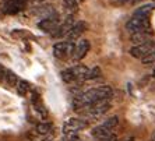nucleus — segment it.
<instances>
[{
  "instance_id": "obj_5",
  "label": "nucleus",
  "mask_w": 155,
  "mask_h": 141,
  "mask_svg": "<svg viewBox=\"0 0 155 141\" xmlns=\"http://www.w3.org/2000/svg\"><path fill=\"white\" fill-rule=\"evenodd\" d=\"M87 126H88V123H87L85 120L78 119V117H70V119L66 120L64 126H63V133L66 136L71 137L76 133H78L80 130H84Z\"/></svg>"
},
{
  "instance_id": "obj_16",
  "label": "nucleus",
  "mask_w": 155,
  "mask_h": 141,
  "mask_svg": "<svg viewBox=\"0 0 155 141\" xmlns=\"http://www.w3.org/2000/svg\"><path fill=\"white\" fill-rule=\"evenodd\" d=\"M3 81L7 87H17L18 84V77L15 76V73H13L11 70H6L3 77Z\"/></svg>"
},
{
  "instance_id": "obj_7",
  "label": "nucleus",
  "mask_w": 155,
  "mask_h": 141,
  "mask_svg": "<svg viewBox=\"0 0 155 141\" xmlns=\"http://www.w3.org/2000/svg\"><path fill=\"white\" fill-rule=\"evenodd\" d=\"M154 51H155V42L154 41H150V42H147V44L133 46L129 51V53H130V56H133L134 59H140V60H143V59L147 57L148 54L151 53V52H154Z\"/></svg>"
},
{
  "instance_id": "obj_20",
  "label": "nucleus",
  "mask_w": 155,
  "mask_h": 141,
  "mask_svg": "<svg viewBox=\"0 0 155 141\" xmlns=\"http://www.w3.org/2000/svg\"><path fill=\"white\" fill-rule=\"evenodd\" d=\"M63 4L66 10L70 13V15H74V13L78 11V3L76 0H63Z\"/></svg>"
},
{
  "instance_id": "obj_14",
  "label": "nucleus",
  "mask_w": 155,
  "mask_h": 141,
  "mask_svg": "<svg viewBox=\"0 0 155 141\" xmlns=\"http://www.w3.org/2000/svg\"><path fill=\"white\" fill-rule=\"evenodd\" d=\"M130 41H131V42H133L136 46H137V45L147 44V42L152 41V31H148V32L131 34V35H130Z\"/></svg>"
},
{
  "instance_id": "obj_10",
  "label": "nucleus",
  "mask_w": 155,
  "mask_h": 141,
  "mask_svg": "<svg viewBox=\"0 0 155 141\" xmlns=\"http://www.w3.org/2000/svg\"><path fill=\"white\" fill-rule=\"evenodd\" d=\"M74 24H76V21H74V15L69 14L63 21L60 22V25L58 27V29H56L52 35H53L54 38H66L67 34H69L70 31H71V28L74 27Z\"/></svg>"
},
{
  "instance_id": "obj_17",
  "label": "nucleus",
  "mask_w": 155,
  "mask_h": 141,
  "mask_svg": "<svg viewBox=\"0 0 155 141\" xmlns=\"http://www.w3.org/2000/svg\"><path fill=\"white\" fill-rule=\"evenodd\" d=\"M35 130L38 134L41 136H48V134H51L53 131V124L52 123H48V122H41V123L36 124Z\"/></svg>"
},
{
  "instance_id": "obj_23",
  "label": "nucleus",
  "mask_w": 155,
  "mask_h": 141,
  "mask_svg": "<svg viewBox=\"0 0 155 141\" xmlns=\"http://www.w3.org/2000/svg\"><path fill=\"white\" fill-rule=\"evenodd\" d=\"M141 62L144 63V64H150V63H154L155 62V51L154 52H151V53L148 54L147 57H144Z\"/></svg>"
},
{
  "instance_id": "obj_3",
  "label": "nucleus",
  "mask_w": 155,
  "mask_h": 141,
  "mask_svg": "<svg viewBox=\"0 0 155 141\" xmlns=\"http://www.w3.org/2000/svg\"><path fill=\"white\" fill-rule=\"evenodd\" d=\"M110 109V103L109 101H101V102H95L91 105L84 106L83 109H80L78 112L85 117H101L102 115L108 112Z\"/></svg>"
},
{
  "instance_id": "obj_1",
  "label": "nucleus",
  "mask_w": 155,
  "mask_h": 141,
  "mask_svg": "<svg viewBox=\"0 0 155 141\" xmlns=\"http://www.w3.org/2000/svg\"><path fill=\"white\" fill-rule=\"evenodd\" d=\"M113 97V90L109 85H99V87L91 88V90L85 91L83 94H80L78 97L74 98L73 101V106L74 109L80 110L84 106L95 103V102H101V101H109Z\"/></svg>"
},
{
  "instance_id": "obj_8",
  "label": "nucleus",
  "mask_w": 155,
  "mask_h": 141,
  "mask_svg": "<svg viewBox=\"0 0 155 141\" xmlns=\"http://www.w3.org/2000/svg\"><path fill=\"white\" fill-rule=\"evenodd\" d=\"M59 25H60V17L58 14H53L48 18H43V20H41L38 22V28L49 34H53L58 29Z\"/></svg>"
},
{
  "instance_id": "obj_18",
  "label": "nucleus",
  "mask_w": 155,
  "mask_h": 141,
  "mask_svg": "<svg viewBox=\"0 0 155 141\" xmlns=\"http://www.w3.org/2000/svg\"><path fill=\"white\" fill-rule=\"evenodd\" d=\"M31 91V84L27 81V80H18L17 84V94L21 95V97H25Z\"/></svg>"
},
{
  "instance_id": "obj_6",
  "label": "nucleus",
  "mask_w": 155,
  "mask_h": 141,
  "mask_svg": "<svg viewBox=\"0 0 155 141\" xmlns=\"http://www.w3.org/2000/svg\"><path fill=\"white\" fill-rule=\"evenodd\" d=\"M73 51H74V42H58L53 46V54L56 59L60 60H66L69 56H73Z\"/></svg>"
},
{
  "instance_id": "obj_25",
  "label": "nucleus",
  "mask_w": 155,
  "mask_h": 141,
  "mask_svg": "<svg viewBox=\"0 0 155 141\" xmlns=\"http://www.w3.org/2000/svg\"><path fill=\"white\" fill-rule=\"evenodd\" d=\"M123 141H136V140H134V137H127V138H124Z\"/></svg>"
},
{
  "instance_id": "obj_28",
  "label": "nucleus",
  "mask_w": 155,
  "mask_h": 141,
  "mask_svg": "<svg viewBox=\"0 0 155 141\" xmlns=\"http://www.w3.org/2000/svg\"><path fill=\"white\" fill-rule=\"evenodd\" d=\"M152 76H154V77H155V69H154V71H152Z\"/></svg>"
},
{
  "instance_id": "obj_15",
  "label": "nucleus",
  "mask_w": 155,
  "mask_h": 141,
  "mask_svg": "<svg viewBox=\"0 0 155 141\" xmlns=\"http://www.w3.org/2000/svg\"><path fill=\"white\" fill-rule=\"evenodd\" d=\"M112 130H108V129H105L104 126H98L95 127L94 130H92V137L95 138L97 141H105V140H108L110 136H112Z\"/></svg>"
},
{
  "instance_id": "obj_12",
  "label": "nucleus",
  "mask_w": 155,
  "mask_h": 141,
  "mask_svg": "<svg viewBox=\"0 0 155 141\" xmlns=\"http://www.w3.org/2000/svg\"><path fill=\"white\" fill-rule=\"evenodd\" d=\"M91 44L88 39H81L74 45V51H73V59L74 60H81L83 57H85V54L90 52Z\"/></svg>"
},
{
  "instance_id": "obj_22",
  "label": "nucleus",
  "mask_w": 155,
  "mask_h": 141,
  "mask_svg": "<svg viewBox=\"0 0 155 141\" xmlns=\"http://www.w3.org/2000/svg\"><path fill=\"white\" fill-rule=\"evenodd\" d=\"M101 74H102L101 69L95 66L94 69H91L90 71H88V76H87V80H94V78H98V77H101Z\"/></svg>"
},
{
  "instance_id": "obj_27",
  "label": "nucleus",
  "mask_w": 155,
  "mask_h": 141,
  "mask_svg": "<svg viewBox=\"0 0 155 141\" xmlns=\"http://www.w3.org/2000/svg\"><path fill=\"white\" fill-rule=\"evenodd\" d=\"M76 2H77V3L80 4V3H81V2H83V0H76Z\"/></svg>"
},
{
  "instance_id": "obj_11",
  "label": "nucleus",
  "mask_w": 155,
  "mask_h": 141,
  "mask_svg": "<svg viewBox=\"0 0 155 141\" xmlns=\"http://www.w3.org/2000/svg\"><path fill=\"white\" fill-rule=\"evenodd\" d=\"M31 103H32L34 112L39 116L41 119H46L49 112H48L46 106L43 105V102H42V99H41L38 92H32V95H31Z\"/></svg>"
},
{
  "instance_id": "obj_30",
  "label": "nucleus",
  "mask_w": 155,
  "mask_h": 141,
  "mask_svg": "<svg viewBox=\"0 0 155 141\" xmlns=\"http://www.w3.org/2000/svg\"><path fill=\"white\" fill-rule=\"evenodd\" d=\"M154 141H155V137H154Z\"/></svg>"
},
{
  "instance_id": "obj_19",
  "label": "nucleus",
  "mask_w": 155,
  "mask_h": 141,
  "mask_svg": "<svg viewBox=\"0 0 155 141\" xmlns=\"http://www.w3.org/2000/svg\"><path fill=\"white\" fill-rule=\"evenodd\" d=\"M154 8L155 4H145V6H141L134 11V15H137V17H150V14H151V11Z\"/></svg>"
},
{
  "instance_id": "obj_21",
  "label": "nucleus",
  "mask_w": 155,
  "mask_h": 141,
  "mask_svg": "<svg viewBox=\"0 0 155 141\" xmlns=\"http://www.w3.org/2000/svg\"><path fill=\"white\" fill-rule=\"evenodd\" d=\"M117 124H119V117H117V116H112V117H109L102 126H104L105 129H108V130H113Z\"/></svg>"
},
{
  "instance_id": "obj_13",
  "label": "nucleus",
  "mask_w": 155,
  "mask_h": 141,
  "mask_svg": "<svg viewBox=\"0 0 155 141\" xmlns=\"http://www.w3.org/2000/svg\"><path fill=\"white\" fill-rule=\"evenodd\" d=\"M87 29V24L84 21H77L76 24H74V27L71 28V31H70L69 34H67V41L69 42H73V41H76L78 39L80 36L84 34V31Z\"/></svg>"
},
{
  "instance_id": "obj_9",
  "label": "nucleus",
  "mask_w": 155,
  "mask_h": 141,
  "mask_svg": "<svg viewBox=\"0 0 155 141\" xmlns=\"http://www.w3.org/2000/svg\"><path fill=\"white\" fill-rule=\"evenodd\" d=\"M27 6V0H4L2 4V10L6 14H17L22 11Z\"/></svg>"
},
{
  "instance_id": "obj_26",
  "label": "nucleus",
  "mask_w": 155,
  "mask_h": 141,
  "mask_svg": "<svg viewBox=\"0 0 155 141\" xmlns=\"http://www.w3.org/2000/svg\"><path fill=\"white\" fill-rule=\"evenodd\" d=\"M126 2H129V0H117L116 3H126Z\"/></svg>"
},
{
  "instance_id": "obj_2",
  "label": "nucleus",
  "mask_w": 155,
  "mask_h": 141,
  "mask_svg": "<svg viewBox=\"0 0 155 141\" xmlns=\"http://www.w3.org/2000/svg\"><path fill=\"white\" fill-rule=\"evenodd\" d=\"M90 69L87 66L77 64L73 66L70 69H66L61 71V80L64 83H76V81H81V80H87Z\"/></svg>"
},
{
  "instance_id": "obj_29",
  "label": "nucleus",
  "mask_w": 155,
  "mask_h": 141,
  "mask_svg": "<svg viewBox=\"0 0 155 141\" xmlns=\"http://www.w3.org/2000/svg\"><path fill=\"white\" fill-rule=\"evenodd\" d=\"M36 2H42V0H36Z\"/></svg>"
},
{
  "instance_id": "obj_24",
  "label": "nucleus",
  "mask_w": 155,
  "mask_h": 141,
  "mask_svg": "<svg viewBox=\"0 0 155 141\" xmlns=\"http://www.w3.org/2000/svg\"><path fill=\"white\" fill-rule=\"evenodd\" d=\"M4 73H6V69L3 66L0 64V81H3V77H4Z\"/></svg>"
},
{
  "instance_id": "obj_4",
  "label": "nucleus",
  "mask_w": 155,
  "mask_h": 141,
  "mask_svg": "<svg viewBox=\"0 0 155 141\" xmlns=\"http://www.w3.org/2000/svg\"><path fill=\"white\" fill-rule=\"evenodd\" d=\"M126 29L130 34L148 32V31H151L150 17H137V15H133L126 22Z\"/></svg>"
}]
</instances>
